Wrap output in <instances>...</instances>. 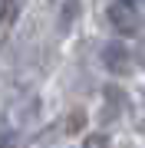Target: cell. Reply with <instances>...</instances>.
Returning <instances> with one entry per match:
<instances>
[{
    "mask_svg": "<svg viewBox=\"0 0 145 148\" xmlns=\"http://www.w3.org/2000/svg\"><path fill=\"white\" fill-rule=\"evenodd\" d=\"M142 3H145V0H142Z\"/></svg>",
    "mask_w": 145,
    "mask_h": 148,
    "instance_id": "ba28073f",
    "label": "cell"
},
{
    "mask_svg": "<svg viewBox=\"0 0 145 148\" xmlns=\"http://www.w3.org/2000/svg\"><path fill=\"white\" fill-rule=\"evenodd\" d=\"M119 3H125V7H135V3H142V0H119Z\"/></svg>",
    "mask_w": 145,
    "mask_h": 148,
    "instance_id": "52a82bcc",
    "label": "cell"
},
{
    "mask_svg": "<svg viewBox=\"0 0 145 148\" xmlns=\"http://www.w3.org/2000/svg\"><path fill=\"white\" fill-rule=\"evenodd\" d=\"M86 128V115L82 112H69V119H66V132H82Z\"/></svg>",
    "mask_w": 145,
    "mask_h": 148,
    "instance_id": "3957f363",
    "label": "cell"
},
{
    "mask_svg": "<svg viewBox=\"0 0 145 148\" xmlns=\"http://www.w3.org/2000/svg\"><path fill=\"white\" fill-rule=\"evenodd\" d=\"M135 59H139V63H142V66H145V40H142V43H139V53H135Z\"/></svg>",
    "mask_w": 145,
    "mask_h": 148,
    "instance_id": "8992f818",
    "label": "cell"
},
{
    "mask_svg": "<svg viewBox=\"0 0 145 148\" xmlns=\"http://www.w3.org/2000/svg\"><path fill=\"white\" fill-rule=\"evenodd\" d=\"M82 148H109V138L102 135V132H96V135L86 138V145H82Z\"/></svg>",
    "mask_w": 145,
    "mask_h": 148,
    "instance_id": "5b68a950",
    "label": "cell"
},
{
    "mask_svg": "<svg viewBox=\"0 0 145 148\" xmlns=\"http://www.w3.org/2000/svg\"><path fill=\"white\" fill-rule=\"evenodd\" d=\"M13 16H16V0H3V27L7 30H10Z\"/></svg>",
    "mask_w": 145,
    "mask_h": 148,
    "instance_id": "277c9868",
    "label": "cell"
},
{
    "mask_svg": "<svg viewBox=\"0 0 145 148\" xmlns=\"http://www.w3.org/2000/svg\"><path fill=\"white\" fill-rule=\"evenodd\" d=\"M109 23L115 27V33H122V36H135V33L142 30V16L132 10V7L125 3H112L109 7Z\"/></svg>",
    "mask_w": 145,
    "mask_h": 148,
    "instance_id": "6da1fadb",
    "label": "cell"
},
{
    "mask_svg": "<svg viewBox=\"0 0 145 148\" xmlns=\"http://www.w3.org/2000/svg\"><path fill=\"white\" fill-rule=\"evenodd\" d=\"M102 66H106L112 76H125L129 73V49H125L119 40H109L106 46H102Z\"/></svg>",
    "mask_w": 145,
    "mask_h": 148,
    "instance_id": "7a4b0ae2",
    "label": "cell"
}]
</instances>
